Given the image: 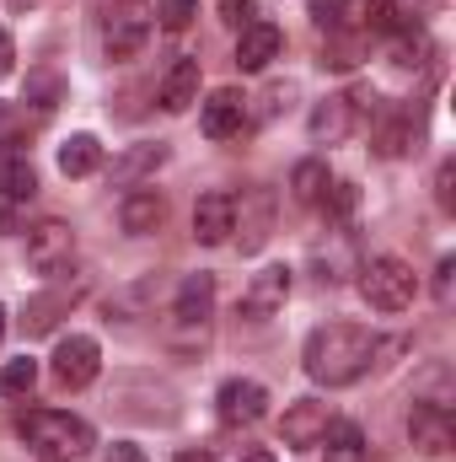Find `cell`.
<instances>
[{"instance_id":"8fae6325","label":"cell","mask_w":456,"mask_h":462,"mask_svg":"<svg viewBox=\"0 0 456 462\" xmlns=\"http://www.w3.org/2000/svg\"><path fill=\"white\" fill-rule=\"evenodd\" d=\"M408 441L424 452L430 462H441L451 452L456 430H451V409H435V403H414V414H408Z\"/></svg>"},{"instance_id":"d590c367","label":"cell","mask_w":456,"mask_h":462,"mask_svg":"<svg viewBox=\"0 0 456 462\" xmlns=\"http://www.w3.org/2000/svg\"><path fill=\"white\" fill-rule=\"evenodd\" d=\"M451 274H456V263L441 258V280H435V296H441V301H451Z\"/></svg>"},{"instance_id":"7a4b0ae2","label":"cell","mask_w":456,"mask_h":462,"mask_svg":"<svg viewBox=\"0 0 456 462\" xmlns=\"http://www.w3.org/2000/svg\"><path fill=\"white\" fill-rule=\"evenodd\" d=\"M16 436L27 441L32 457H43V462H76L97 447L92 425L81 414H65V409H27L16 420Z\"/></svg>"},{"instance_id":"8992f818","label":"cell","mask_w":456,"mask_h":462,"mask_svg":"<svg viewBox=\"0 0 456 462\" xmlns=\"http://www.w3.org/2000/svg\"><path fill=\"white\" fill-rule=\"evenodd\" d=\"M70 258H76V231H70V221H38V226L27 231V269L32 274L54 280V274L70 269Z\"/></svg>"},{"instance_id":"5b68a950","label":"cell","mask_w":456,"mask_h":462,"mask_svg":"<svg viewBox=\"0 0 456 462\" xmlns=\"http://www.w3.org/2000/svg\"><path fill=\"white\" fill-rule=\"evenodd\" d=\"M97 371H103V345H97L92 334H70V339H59L54 355H49V376H54L65 393L92 387V382H97Z\"/></svg>"},{"instance_id":"4dcf8cb0","label":"cell","mask_w":456,"mask_h":462,"mask_svg":"<svg viewBox=\"0 0 456 462\" xmlns=\"http://www.w3.org/2000/svg\"><path fill=\"white\" fill-rule=\"evenodd\" d=\"M194 16H199L194 0H161V5H156V27H161V32H188Z\"/></svg>"},{"instance_id":"e0dca14e","label":"cell","mask_w":456,"mask_h":462,"mask_svg":"<svg viewBox=\"0 0 456 462\" xmlns=\"http://www.w3.org/2000/svg\"><path fill=\"white\" fill-rule=\"evenodd\" d=\"M156 103H161L167 114H188V108L199 103V60H172V70L161 76Z\"/></svg>"},{"instance_id":"277c9868","label":"cell","mask_w":456,"mask_h":462,"mask_svg":"<svg viewBox=\"0 0 456 462\" xmlns=\"http://www.w3.org/2000/svg\"><path fill=\"white\" fill-rule=\"evenodd\" d=\"M87 291H92V280H87V274H70V280H59V274H54V285H49V291H38V296L22 307V334H27V339L54 334V328H59V318H70V312L87 301Z\"/></svg>"},{"instance_id":"7c38bea8","label":"cell","mask_w":456,"mask_h":462,"mask_svg":"<svg viewBox=\"0 0 456 462\" xmlns=\"http://www.w3.org/2000/svg\"><path fill=\"white\" fill-rule=\"evenodd\" d=\"M210 312H215V274H188L172 296V323L178 328H210Z\"/></svg>"},{"instance_id":"d4e9b609","label":"cell","mask_w":456,"mask_h":462,"mask_svg":"<svg viewBox=\"0 0 456 462\" xmlns=\"http://www.w3.org/2000/svg\"><path fill=\"white\" fill-rule=\"evenodd\" d=\"M38 194V167L27 156H5L0 162V199L5 205H27Z\"/></svg>"},{"instance_id":"9a60e30c","label":"cell","mask_w":456,"mask_h":462,"mask_svg":"<svg viewBox=\"0 0 456 462\" xmlns=\"http://www.w3.org/2000/svg\"><path fill=\"white\" fill-rule=\"evenodd\" d=\"M194 242H205V247L231 242V194L226 189L199 194V205H194Z\"/></svg>"},{"instance_id":"4316f807","label":"cell","mask_w":456,"mask_h":462,"mask_svg":"<svg viewBox=\"0 0 456 462\" xmlns=\"http://www.w3.org/2000/svg\"><path fill=\"white\" fill-rule=\"evenodd\" d=\"M32 387H38V360L22 355V360H5L0 365V398H27Z\"/></svg>"},{"instance_id":"8d00e7d4","label":"cell","mask_w":456,"mask_h":462,"mask_svg":"<svg viewBox=\"0 0 456 462\" xmlns=\"http://www.w3.org/2000/svg\"><path fill=\"white\" fill-rule=\"evenodd\" d=\"M108 462H145V452H140V447H129V441H118L114 452H108Z\"/></svg>"},{"instance_id":"83f0119b","label":"cell","mask_w":456,"mask_h":462,"mask_svg":"<svg viewBox=\"0 0 456 462\" xmlns=\"http://www.w3.org/2000/svg\"><path fill=\"white\" fill-rule=\"evenodd\" d=\"M323 210H328V221H333V226H349V221H354V210H360V189L333 178V183H328V194H323Z\"/></svg>"},{"instance_id":"484cf974","label":"cell","mask_w":456,"mask_h":462,"mask_svg":"<svg viewBox=\"0 0 456 462\" xmlns=\"http://www.w3.org/2000/svg\"><path fill=\"white\" fill-rule=\"evenodd\" d=\"M156 301V274H145V280H134V285H123L114 301H108V318L118 323H129V318H145V307Z\"/></svg>"},{"instance_id":"9c48e42d","label":"cell","mask_w":456,"mask_h":462,"mask_svg":"<svg viewBox=\"0 0 456 462\" xmlns=\"http://www.w3.org/2000/svg\"><path fill=\"white\" fill-rule=\"evenodd\" d=\"M290 301V269L285 263H269L247 280L242 301H236V318H274L279 307Z\"/></svg>"},{"instance_id":"ba28073f","label":"cell","mask_w":456,"mask_h":462,"mask_svg":"<svg viewBox=\"0 0 456 462\" xmlns=\"http://www.w3.org/2000/svg\"><path fill=\"white\" fill-rule=\"evenodd\" d=\"M215 414H221V425H231V430L258 425V420L269 414V393H263V382H252V376H231V382H221V393H215Z\"/></svg>"},{"instance_id":"ffe728a7","label":"cell","mask_w":456,"mask_h":462,"mask_svg":"<svg viewBox=\"0 0 456 462\" xmlns=\"http://www.w3.org/2000/svg\"><path fill=\"white\" fill-rule=\"evenodd\" d=\"M161 162H167V145H129L114 162V189H140L145 178H156Z\"/></svg>"},{"instance_id":"7402d4cb","label":"cell","mask_w":456,"mask_h":462,"mask_svg":"<svg viewBox=\"0 0 456 462\" xmlns=\"http://www.w3.org/2000/svg\"><path fill=\"white\" fill-rule=\"evenodd\" d=\"M328 183H333V172H328L323 156H306V162H296V172H290V194H296V205H312V210L323 205Z\"/></svg>"},{"instance_id":"cb8c5ba5","label":"cell","mask_w":456,"mask_h":462,"mask_svg":"<svg viewBox=\"0 0 456 462\" xmlns=\"http://www.w3.org/2000/svg\"><path fill=\"white\" fill-rule=\"evenodd\" d=\"M97 167H103L97 134H70V140L59 145V172H65V178H92Z\"/></svg>"},{"instance_id":"3957f363","label":"cell","mask_w":456,"mask_h":462,"mask_svg":"<svg viewBox=\"0 0 456 462\" xmlns=\"http://www.w3.org/2000/svg\"><path fill=\"white\" fill-rule=\"evenodd\" d=\"M354 274H360V296H365L370 312L397 318V312H408L414 296H419V274H414V263H403L397 253H376V258H365Z\"/></svg>"},{"instance_id":"f546056e","label":"cell","mask_w":456,"mask_h":462,"mask_svg":"<svg viewBox=\"0 0 456 462\" xmlns=\"http://www.w3.org/2000/svg\"><path fill=\"white\" fill-rule=\"evenodd\" d=\"M65 97V81L54 76V70H32L27 76V92H22V103H32V108H54Z\"/></svg>"},{"instance_id":"52a82bcc","label":"cell","mask_w":456,"mask_h":462,"mask_svg":"<svg viewBox=\"0 0 456 462\" xmlns=\"http://www.w3.org/2000/svg\"><path fill=\"white\" fill-rule=\"evenodd\" d=\"M231 231L242 242V253H258L274 231V194L269 189H242L231 194Z\"/></svg>"},{"instance_id":"f35d334b","label":"cell","mask_w":456,"mask_h":462,"mask_svg":"<svg viewBox=\"0 0 456 462\" xmlns=\"http://www.w3.org/2000/svg\"><path fill=\"white\" fill-rule=\"evenodd\" d=\"M242 462H274V452L269 447H252V452H242Z\"/></svg>"},{"instance_id":"2e32d148","label":"cell","mask_w":456,"mask_h":462,"mask_svg":"<svg viewBox=\"0 0 456 462\" xmlns=\"http://www.w3.org/2000/svg\"><path fill=\"white\" fill-rule=\"evenodd\" d=\"M279 49H285V38L274 22H252L236 32V65L242 70H269V60H279Z\"/></svg>"},{"instance_id":"1f68e13d","label":"cell","mask_w":456,"mask_h":462,"mask_svg":"<svg viewBox=\"0 0 456 462\" xmlns=\"http://www.w3.org/2000/svg\"><path fill=\"white\" fill-rule=\"evenodd\" d=\"M365 27H370V32L397 38V32H408V27H419V22H414V16H403L397 5H365Z\"/></svg>"},{"instance_id":"d6986e66","label":"cell","mask_w":456,"mask_h":462,"mask_svg":"<svg viewBox=\"0 0 456 462\" xmlns=\"http://www.w3.org/2000/svg\"><path fill=\"white\" fill-rule=\"evenodd\" d=\"M145 43H150V22H140V16H114V27H108V38H103V54H108L114 65H123V60H140Z\"/></svg>"},{"instance_id":"74e56055","label":"cell","mask_w":456,"mask_h":462,"mask_svg":"<svg viewBox=\"0 0 456 462\" xmlns=\"http://www.w3.org/2000/svg\"><path fill=\"white\" fill-rule=\"evenodd\" d=\"M172 462H215V452H210V447H183Z\"/></svg>"},{"instance_id":"7bdbcfd3","label":"cell","mask_w":456,"mask_h":462,"mask_svg":"<svg viewBox=\"0 0 456 462\" xmlns=\"http://www.w3.org/2000/svg\"><path fill=\"white\" fill-rule=\"evenodd\" d=\"M11 5H22V0H11Z\"/></svg>"},{"instance_id":"44dd1931","label":"cell","mask_w":456,"mask_h":462,"mask_svg":"<svg viewBox=\"0 0 456 462\" xmlns=\"http://www.w3.org/2000/svg\"><path fill=\"white\" fill-rule=\"evenodd\" d=\"M323 462H365V430L354 425V420H328V430H323Z\"/></svg>"},{"instance_id":"6da1fadb","label":"cell","mask_w":456,"mask_h":462,"mask_svg":"<svg viewBox=\"0 0 456 462\" xmlns=\"http://www.w3.org/2000/svg\"><path fill=\"white\" fill-rule=\"evenodd\" d=\"M376 355H381V339H376L370 328L328 323V328H317V334L306 339L301 365H306V376H312L317 387H349V382H360V376L376 365Z\"/></svg>"},{"instance_id":"f1b7e54d","label":"cell","mask_w":456,"mask_h":462,"mask_svg":"<svg viewBox=\"0 0 456 462\" xmlns=\"http://www.w3.org/2000/svg\"><path fill=\"white\" fill-rule=\"evenodd\" d=\"M430 54H435V43H430L424 27H408V32H397V43H392V60H397V65H430Z\"/></svg>"},{"instance_id":"d6a6232c","label":"cell","mask_w":456,"mask_h":462,"mask_svg":"<svg viewBox=\"0 0 456 462\" xmlns=\"http://www.w3.org/2000/svg\"><path fill=\"white\" fill-rule=\"evenodd\" d=\"M221 22L242 32V27H252V22H263V11H258L252 0H221Z\"/></svg>"},{"instance_id":"603a6c76","label":"cell","mask_w":456,"mask_h":462,"mask_svg":"<svg viewBox=\"0 0 456 462\" xmlns=\"http://www.w3.org/2000/svg\"><path fill=\"white\" fill-rule=\"evenodd\" d=\"M370 145H376V156H387V162L408 156V151H414V114H381Z\"/></svg>"},{"instance_id":"b9f144b4","label":"cell","mask_w":456,"mask_h":462,"mask_svg":"<svg viewBox=\"0 0 456 462\" xmlns=\"http://www.w3.org/2000/svg\"><path fill=\"white\" fill-rule=\"evenodd\" d=\"M123 5H134V0H123Z\"/></svg>"},{"instance_id":"60d3db41","label":"cell","mask_w":456,"mask_h":462,"mask_svg":"<svg viewBox=\"0 0 456 462\" xmlns=\"http://www.w3.org/2000/svg\"><path fill=\"white\" fill-rule=\"evenodd\" d=\"M343 5H365V0H343Z\"/></svg>"},{"instance_id":"e575fe53","label":"cell","mask_w":456,"mask_h":462,"mask_svg":"<svg viewBox=\"0 0 456 462\" xmlns=\"http://www.w3.org/2000/svg\"><path fill=\"white\" fill-rule=\"evenodd\" d=\"M11 65H16V43H11V32L0 27V81L11 76Z\"/></svg>"},{"instance_id":"5bb4252c","label":"cell","mask_w":456,"mask_h":462,"mask_svg":"<svg viewBox=\"0 0 456 462\" xmlns=\"http://www.w3.org/2000/svg\"><path fill=\"white\" fill-rule=\"evenodd\" d=\"M118 226L129 231V236H150V231L167 226V194L161 189H129L123 199H118Z\"/></svg>"},{"instance_id":"ac0fdd59","label":"cell","mask_w":456,"mask_h":462,"mask_svg":"<svg viewBox=\"0 0 456 462\" xmlns=\"http://www.w3.org/2000/svg\"><path fill=\"white\" fill-rule=\"evenodd\" d=\"M354 114H360V108H354V97H349V92L323 97V103L312 108V140H317V145H339L343 134L354 129Z\"/></svg>"},{"instance_id":"836d02e7","label":"cell","mask_w":456,"mask_h":462,"mask_svg":"<svg viewBox=\"0 0 456 462\" xmlns=\"http://www.w3.org/2000/svg\"><path fill=\"white\" fill-rule=\"evenodd\" d=\"M435 199H441V210H456V162H441V172H435Z\"/></svg>"},{"instance_id":"30bf717a","label":"cell","mask_w":456,"mask_h":462,"mask_svg":"<svg viewBox=\"0 0 456 462\" xmlns=\"http://www.w3.org/2000/svg\"><path fill=\"white\" fill-rule=\"evenodd\" d=\"M328 420H333V414H328L323 398H296V403L285 409V420H279V436H285L290 452H312V447H323Z\"/></svg>"},{"instance_id":"ab89813d","label":"cell","mask_w":456,"mask_h":462,"mask_svg":"<svg viewBox=\"0 0 456 462\" xmlns=\"http://www.w3.org/2000/svg\"><path fill=\"white\" fill-rule=\"evenodd\" d=\"M0 339H5V307H0Z\"/></svg>"},{"instance_id":"4fadbf2b","label":"cell","mask_w":456,"mask_h":462,"mask_svg":"<svg viewBox=\"0 0 456 462\" xmlns=\"http://www.w3.org/2000/svg\"><path fill=\"white\" fill-rule=\"evenodd\" d=\"M242 124H247V97H242L236 87H215V92L199 103V129H205L210 140L242 134Z\"/></svg>"}]
</instances>
